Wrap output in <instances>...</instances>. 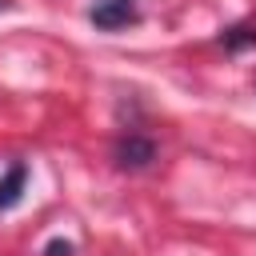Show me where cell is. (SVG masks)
Returning a JSON list of instances; mask_svg holds the SVG:
<instances>
[{
    "label": "cell",
    "instance_id": "1",
    "mask_svg": "<svg viewBox=\"0 0 256 256\" xmlns=\"http://www.w3.org/2000/svg\"><path fill=\"white\" fill-rule=\"evenodd\" d=\"M112 160H116L120 168H128V172H140V168H148V164L156 160V144H152L148 136H140V132H128V136L116 140Z\"/></svg>",
    "mask_w": 256,
    "mask_h": 256
},
{
    "label": "cell",
    "instance_id": "2",
    "mask_svg": "<svg viewBox=\"0 0 256 256\" xmlns=\"http://www.w3.org/2000/svg\"><path fill=\"white\" fill-rule=\"evenodd\" d=\"M88 20H92L96 28H104V32H116V28L136 24L140 12H136V0H96V4L88 8Z\"/></svg>",
    "mask_w": 256,
    "mask_h": 256
},
{
    "label": "cell",
    "instance_id": "3",
    "mask_svg": "<svg viewBox=\"0 0 256 256\" xmlns=\"http://www.w3.org/2000/svg\"><path fill=\"white\" fill-rule=\"evenodd\" d=\"M24 180H28V168L24 164H12L4 176H0V212L16 208L20 196H24Z\"/></svg>",
    "mask_w": 256,
    "mask_h": 256
},
{
    "label": "cell",
    "instance_id": "4",
    "mask_svg": "<svg viewBox=\"0 0 256 256\" xmlns=\"http://www.w3.org/2000/svg\"><path fill=\"white\" fill-rule=\"evenodd\" d=\"M72 252H76V248H72L68 240H52V244L44 248V256H72Z\"/></svg>",
    "mask_w": 256,
    "mask_h": 256
},
{
    "label": "cell",
    "instance_id": "5",
    "mask_svg": "<svg viewBox=\"0 0 256 256\" xmlns=\"http://www.w3.org/2000/svg\"><path fill=\"white\" fill-rule=\"evenodd\" d=\"M0 8H8V0H0Z\"/></svg>",
    "mask_w": 256,
    "mask_h": 256
}]
</instances>
